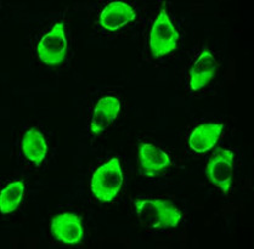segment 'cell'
<instances>
[{"mask_svg":"<svg viewBox=\"0 0 254 249\" xmlns=\"http://www.w3.org/2000/svg\"><path fill=\"white\" fill-rule=\"evenodd\" d=\"M224 125L220 123H204L197 126L189 137V146L194 152L204 153L219 141Z\"/></svg>","mask_w":254,"mask_h":249,"instance_id":"8fae6325","label":"cell"},{"mask_svg":"<svg viewBox=\"0 0 254 249\" xmlns=\"http://www.w3.org/2000/svg\"><path fill=\"white\" fill-rule=\"evenodd\" d=\"M123 185V172L118 158H111L94 172L90 188L99 202L109 203L117 197Z\"/></svg>","mask_w":254,"mask_h":249,"instance_id":"7a4b0ae2","label":"cell"},{"mask_svg":"<svg viewBox=\"0 0 254 249\" xmlns=\"http://www.w3.org/2000/svg\"><path fill=\"white\" fill-rule=\"evenodd\" d=\"M134 207L140 224L147 229H173L183 220L182 212L166 199L141 198Z\"/></svg>","mask_w":254,"mask_h":249,"instance_id":"6da1fadb","label":"cell"},{"mask_svg":"<svg viewBox=\"0 0 254 249\" xmlns=\"http://www.w3.org/2000/svg\"><path fill=\"white\" fill-rule=\"evenodd\" d=\"M51 234L59 242L67 246L78 245L84 237L82 219L74 213H62L51 220Z\"/></svg>","mask_w":254,"mask_h":249,"instance_id":"8992f818","label":"cell"},{"mask_svg":"<svg viewBox=\"0 0 254 249\" xmlns=\"http://www.w3.org/2000/svg\"><path fill=\"white\" fill-rule=\"evenodd\" d=\"M67 38L62 22L56 23L39 40L37 45L38 59L47 66H58L66 58Z\"/></svg>","mask_w":254,"mask_h":249,"instance_id":"277c9868","label":"cell"},{"mask_svg":"<svg viewBox=\"0 0 254 249\" xmlns=\"http://www.w3.org/2000/svg\"><path fill=\"white\" fill-rule=\"evenodd\" d=\"M24 194V184L16 180L10 183L0 194V209L4 215L15 212L20 205Z\"/></svg>","mask_w":254,"mask_h":249,"instance_id":"4fadbf2b","label":"cell"},{"mask_svg":"<svg viewBox=\"0 0 254 249\" xmlns=\"http://www.w3.org/2000/svg\"><path fill=\"white\" fill-rule=\"evenodd\" d=\"M23 156L36 166H40L48 153V143L43 132L37 128H32L26 131L21 141Z\"/></svg>","mask_w":254,"mask_h":249,"instance_id":"7c38bea8","label":"cell"},{"mask_svg":"<svg viewBox=\"0 0 254 249\" xmlns=\"http://www.w3.org/2000/svg\"><path fill=\"white\" fill-rule=\"evenodd\" d=\"M179 33L164 10L153 22L150 33V50L153 58H162L177 49Z\"/></svg>","mask_w":254,"mask_h":249,"instance_id":"3957f363","label":"cell"},{"mask_svg":"<svg viewBox=\"0 0 254 249\" xmlns=\"http://www.w3.org/2000/svg\"><path fill=\"white\" fill-rule=\"evenodd\" d=\"M136 18V12L130 5L122 1H113L102 10L100 24L109 32H116L123 28Z\"/></svg>","mask_w":254,"mask_h":249,"instance_id":"30bf717a","label":"cell"},{"mask_svg":"<svg viewBox=\"0 0 254 249\" xmlns=\"http://www.w3.org/2000/svg\"><path fill=\"white\" fill-rule=\"evenodd\" d=\"M232 172H234V153L230 150L219 148L217 153L209 159L207 166V177L210 183L223 193H228L231 188Z\"/></svg>","mask_w":254,"mask_h":249,"instance_id":"5b68a950","label":"cell"},{"mask_svg":"<svg viewBox=\"0 0 254 249\" xmlns=\"http://www.w3.org/2000/svg\"><path fill=\"white\" fill-rule=\"evenodd\" d=\"M121 111V101L115 96H105L96 102L93 111L90 131L94 135L102 134L110 128L118 117Z\"/></svg>","mask_w":254,"mask_h":249,"instance_id":"ba28073f","label":"cell"},{"mask_svg":"<svg viewBox=\"0 0 254 249\" xmlns=\"http://www.w3.org/2000/svg\"><path fill=\"white\" fill-rule=\"evenodd\" d=\"M218 69L217 59L208 49L201 51L198 58L194 60L190 71V88L198 91L207 86L215 77Z\"/></svg>","mask_w":254,"mask_h":249,"instance_id":"9c48e42d","label":"cell"},{"mask_svg":"<svg viewBox=\"0 0 254 249\" xmlns=\"http://www.w3.org/2000/svg\"><path fill=\"white\" fill-rule=\"evenodd\" d=\"M140 169L145 177H155L172 166L169 154L152 143H141L139 147Z\"/></svg>","mask_w":254,"mask_h":249,"instance_id":"52a82bcc","label":"cell"}]
</instances>
